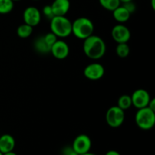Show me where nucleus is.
<instances>
[{
	"label": "nucleus",
	"instance_id": "nucleus-1",
	"mask_svg": "<svg viewBox=\"0 0 155 155\" xmlns=\"http://www.w3.org/2000/svg\"><path fill=\"white\" fill-rule=\"evenodd\" d=\"M83 49L89 58L98 60L106 52V44L100 36L92 34L83 40Z\"/></svg>",
	"mask_w": 155,
	"mask_h": 155
},
{
	"label": "nucleus",
	"instance_id": "nucleus-2",
	"mask_svg": "<svg viewBox=\"0 0 155 155\" xmlns=\"http://www.w3.org/2000/svg\"><path fill=\"white\" fill-rule=\"evenodd\" d=\"M50 30L58 38H65L72 33V22L65 16H54L50 20Z\"/></svg>",
	"mask_w": 155,
	"mask_h": 155
},
{
	"label": "nucleus",
	"instance_id": "nucleus-3",
	"mask_svg": "<svg viewBox=\"0 0 155 155\" xmlns=\"http://www.w3.org/2000/svg\"><path fill=\"white\" fill-rule=\"evenodd\" d=\"M94 29L92 21L86 17H80L72 22V33L80 39L84 40L94 34Z\"/></svg>",
	"mask_w": 155,
	"mask_h": 155
},
{
	"label": "nucleus",
	"instance_id": "nucleus-4",
	"mask_svg": "<svg viewBox=\"0 0 155 155\" xmlns=\"http://www.w3.org/2000/svg\"><path fill=\"white\" fill-rule=\"evenodd\" d=\"M135 121L138 127L142 130H151L155 124V111L148 107L138 109L135 116Z\"/></svg>",
	"mask_w": 155,
	"mask_h": 155
},
{
	"label": "nucleus",
	"instance_id": "nucleus-5",
	"mask_svg": "<svg viewBox=\"0 0 155 155\" xmlns=\"http://www.w3.org/2000/svg\"><path fill=\"white\" fill-rule=\"evenodd\" d=\"M105 120L107 125L112 128H118L125 120L124 110L118 106H112L107 109L105 114Z\"/></svg>",
	"mask_w": 155,
	"mask_h": 155
},
{
	"label": "nucleus",
	"instance_id": "nucleus-6",
	"mask_svg": "<svg viewBox=\"0 0 155 155\" xmlns=\"http://www.w3.org/2000/svg\"><path fill=\"white\" fill-rule=\"evenodd\" d=\"M71 147L78 155L86 154L90 151L92 147V141L87 135L80 134L74 139Z\"/></svg>",
	"mask_w": 155,
	"mask_h": 155
},
{
	"label": "nucleus",
	"instance_id": "nucleus-7",
	"mask_svg": "<svg viewBox=\"0 0 155 155\" xmlns=\"http://www.w3.org/2000/svg\"><path fill=\"white\" fill-rule=\"evenodd\" d=\"M151 98V95L148 91L143 89H138L131 95L132 104L137 109L146 107Z\"/></svg>",
	"mask_w": 155,
	"mask_h": 155
},
{
	"label": "nucleus",
	"instance_id": "nucleus-8",
	"mask_svg": "<svg viewBox=\"0 0 155 155\" xmlns=\"http://www.w3.org/2000/svg\"><path fill=\"white\" fill-rule=\"evenodd\" d=\"M111 36L117 43H125L131 38V32L125 25L119 24L112 28Z\"/></svg>",
	"mask_w": 155,
	"mask_h": 155
},
{
	"label": "nucleus",
	"instance_id": "nucleus-9",
	"mask_svg": "<svg viewBox=\"0 0 155 155\" xmlns=\"http://www.w3.org/2000/svg\"><path fill=\"white\" fill-rule=\"evenodd\" d=\"M42 15L39 9L34 6H29L26 8L23 13L24 22L31 27H36L40 23Z\"/></svg>",
	"mask_w": 155,
	"mask_h": 155
},
{
	"label": "nucleus",
	"instance_id": "nucleus-10",
	"mask_svg": "<svg viewBox=\"0 0 155 155\" xmlns=\"http://www.w3.org/2000/svg\"><path fill=\"white\" fill-rule=\"evenodd\" d=\"M83 74L90 80H98L104 75V68L99 63H92L85 68Z\"/></svg>",
	"mask_w": 155,
	"mask_h": 155
},
{
	"label": "nucleus",
	"instance_id": "nucleus-11",
	"mask_svg": "<svg viewBox=\"0 0 155 155\" xmlns=\"http://www.w3.org/2000/svg\"><path fill=\"white\" fill-rule=\"evenodd\" d=\"M50 53H51L55 58L58 60H63L68 56L70 53L69 45L66 42L58 39L51 47Z\"/></svg>",
	"mask_w": 155,
	"mask_h": 155
},
{
	"label": "nucleus",
	"instance_id": "nucleus-12",
	"mask_svg": "<svg viewBox=\"0 0 155 155\" xmlns=\"http://www.w3.org/2000/svg\"><path fill=\"white\" fill-rule=\"evenodd\" d=\"M54 16H65L71 8L70 0H54L51 5Z\"/></svg>",
	"mask_w": 155,
	"mask_h": 155
},
{
	"label": "nucleus",
	"instance_id": "nucleus-13",
	"mask_svg": "<svg viewBox=\"0 0 155 155\" xmlns=\"http://www.w3.org/2000/svg\"><path fill=\"white\" fill-rule=\"evenodd\" d=\"M15 147V140L12 136L4 134L0 136V152L2 154L12 151Z\"/></svg>",
	"mask_w": 155,
	"mask_h": 155
},
{
	"label": "nucleus",
	"instance_id": "nucleus-14",
	"mask_svg": "<svg viewBox=\"0 0 155 155\" xmlns=\"http://www.w3.org/2000/svg\"><path fill=\"white\" fill-rule=\"evenodd\" d=\"M113 17L119 23H125L130 19L131 14L123 5H120L113 11Z\"/></svg>",
	"mask_w": 155,
	"mask_h": 155
},
{
	"label": "nucleus",
	"instance_id": "nucleus-15",
	"mask_svg": "<svg viewBox=\"0 0 155 155\" xmlns=\"http://www.w3.org/2000/svg\"><path fill=\"white\" fill-rule=\"evenodd\" d=\"M33 32V27L28 24H21L17 29V34L20 38L22 39H26L31 36V34Z\"/></svg>",
	"mask_w": 155,
	"mask_h": 155
},
{
	"label": "nucleus",
	"instance_id": "nucleus-16",
	"mask_svg": "<svg viewBox=\"0 0 155 155\" xmlns=\"http://www.w3.org/2000/svg\"><path fill=\"white\" fill-rule=\"evenodd\" d=\"M120 108L124 110V111L131 107L132 104L131 96L129 95H122L117 100V105Z\"/></svg>",
	"mask_w": 155,
	"mask_h": 155
},
{
	"label": "nucleus",
	"instance_id": "nucleus-17",
	"mask_svg": "<svg viewBox=\"0 0 155 155\" xmlns=\"http://www.w3.org/2000/svg\"><path fill=\"white\" fill-rule=\"evenodd\" d=\"M34 47L39 52L42 53V54L49 53L50 49H51V47L47 45L42 36L36 39V42L34 43Z\"/></svg>",
	"mask_w": 155,
	"mask_h": 155
},
{
	"label": "nucleus",
	"instance_id": "nucleus-18",
	"mask_svg": "<svg viewBox=\"0 0 155 155\" xmlns=\"http://www.w3.org/2000/svg\"><path fill=\"white\" fill-rule=\"evenodd\" d=\"M130 48L127 42L125 43H117L116 47V54L121 58H127L130 54Z\"/></svg>",
	"mask_w": 155,
	"mask_h": 155
},
{
	"label": "nucleus",
	"instance_id": "nucleus-19",
	"mask_svg": "<svg viewBox=\"0 0 155 155\" xmlns=\"http://www.w3.org/2000/svg\"><path fill=\"white\" fill-rule=\"evenodd\" d=\"M101 7L107 11L113 12L115 8L120 5V0H98Z\"/></svg>",
	"mask_w": 155,
	"mask_h": 155
},
{
	"label": "nucleus",
	"instance_id": "nucleus-20",
	"mask_svg": "<svg viewBox=\"0 0 155 155\" xmlns=\"http://www.w3.org/2000/svg\"><path fill=\"white\" fill-rule=\"evenodd\" d=\"M14 2L12 0H0V14L6 15L13 10Z\"/></svg>",
	"mask_w": 155,
	"mask_h": 155
},
{
	"label": "nucleus",
	"instance_id": "nucleus-21",
	"mask_svg": "<svg viewBox=\"0 0 155 155\" xmlns=\"http://www.w3.org/2000/svg\"><path fill=\"white\" fill-rule=\"evenodd\" d=\"M42 37H43L44 40H45V42H46L47 45L50 47H51V45H52L53 44L58 40L57 36H56L54 33H51V32H49V33H46V34H45V36H42Z\"/></svg>",
	"mask_w": 155,
	"mask_h": 155
},
{
	"label": "nucleus",
	"instance_id": "nucleus-22",
	"mask_svg": "<svg viewBox=\"0 0 155 155\" xmlns=\"http://www.w3.org/2000/svg\"><path fill=\"white\" fill-rule=\"evenodd\" d=\"M42 13H43L44 16H45V18H47L49 20H51V18L54 16L51 5L44 6L43 8H42Z\"/></svg>",
	"mask_w": 155,
	"mask_h": 155
},
{
	"label": "nucleus",
	"instance_id": "nucleus-23",
	"mask_svg": "<svg viewBox=\"0 0 155 155\" xmlns=\"http://www.w3.org/2000/svg\"><path fill=\"white\" fill-rule=\"evenodd\" d=\"M123 4H124L123 5V6H124V7L125 8L127 9V10L128 11L130 14H133V12L136 11V4H135L133 1L127 2H124V3H123Z\"/></svg>",
	"mask_w": 155,
	"mask_h": 155
},
{
	"label": "nucleus",
	"instance_id": "nucleus-24",
	"mask_svg": "<svg viewBox=\"0 0 155 155\" xmlns=\"http://www.w3.org/2000/svg\"><path fill=\"white\" fill-rule=\"evenodd\" d=\"M64 155H78L73 150L72 147H67L64 149Z\"/></svg>",
	"mask_w": 155,
	"mask_h": 155
},
{
	"label": "nucleus",
	"instance_id": "nucleus-25",
	"mask_svg": "<svg viewBox=\"0 0 155 155\" xmlns=\"http://www.w3.org/2000/svg\"><path fill=\"white\" fill-rule=\"evenodd\" d=\"M148 107H149L151 110L155 111V99L154 98H151L149 103H148Z\"/></svg>",
	"mask_w": 155,
	"mask_h": 155
},
{
	"label": "nucleus",
	"instance_id": "nucleus-26",
	"mask_svg": "<svg viewBox=\"0 0 155 155\" xmlns=\"http://www.w3.org/2000/svg\"><path fill=\"white\" fill-rule=\"evenodd\" d=\"M105 155H121V154H120L118 151H114V150H110V151H107V152L105 154Z\"/></svg>",
	"mask_w": 155,
	"mask_h": 155
},
{
	"label": "nucleus",
	"instance_id": "nucleus-27",
	"mask_svg": "<svg viewBox=\"0 0 155 155\" xmlns=\"http://www.w3.org/2000/svg\"><path fill=\"white\" fill-rule=\"evenodd\" d=\"M2 155H18V154L12 151H9V152H7V153H5V154H2Z\"/></svg>",
	"mask_w": 155,
	"mask_h": 155
},
{
	"label": "nucleus",
	"instance_id": "nucleus-28",
	"mask_svg": "<svg viewBox=\"0 0 155 155\" xmlns=\"http://www.w3.org/2000/svg\"><path fill=\"white\" fill-rule=\"evenodd\" d=\"M151 7L153 10H155V0H151Z\"/></svg>",
	"mask_w": 155,
	"mask_h": 155
},
{
	"label": "nucleus",
	"instance_id": "nucleus-29",
	"mask_svg": "<svg viewBox=\"0 0 155 155\" xmlns=\"http://www.w3.org/2000/svg\"><path fill=\"white\" fill-rule=\"evenodd\" d=\"M120 2L124 3V2H130V1H133V0H120Z\"/></svg>",
	"mask_w": 155,
	"mask_h": 155
},
{
	"label": "nucleus",
	"instance_id": "nucleus-30",
	"mask_svg": "<svg viewBox=\"0 0 155 155\" xmlns=\"http://www.w3.org/2000/svg\"><path fill=\"white\" fill-rule=\"evenodd\" d=\"M80 155H95V154H92V153H90V152H87V153H86V154H80Z\"/></svg>",
	"mask_w": 155,
	"mask_h": 155
},
{
	"label": "nucleus",
	"instance_id": "nucleus-31",
	"mask_svg": "<svg viewBox=\"0 0 155 155\" xmlns=\"http://www.w3.org/2000/svg\"><path fill=\"white\" fill-rule=\"evenodd\" d=\"M13 2H18V1H21V0H12Z\"/></svg>",
	"mask_w": 155,
	"mask_h": 155
},
{
	"label": "nucleus",
	"instance_id": "nucleus-32",
	"mask_svg": "<svg viewBox=\"0 0 155 155\" xmlns=\"http://www.w3.org/2000/svg\"><path fill=\"white\" fill-rule=\"evenodd\" d=\"M0 155H2V153H1V152H0Z\"/></svg>",
	"mask_w": 155,
	"mask_h": 155
},
{
	"label": "nucleus",
	"instance_id": "nucleus-33",
	"mask_svg": "<svg viewBox=\"0 0 155 155\" xmlns=\"http://www.w3.org/2000/svg\"><path fill=\"white\" fill-rule=\"evenodd\" d=\"M34 1H38V0H34Z\"/></svg>",
	"mask_w": 155,
	"mask_h": 155
}]
</instances>
